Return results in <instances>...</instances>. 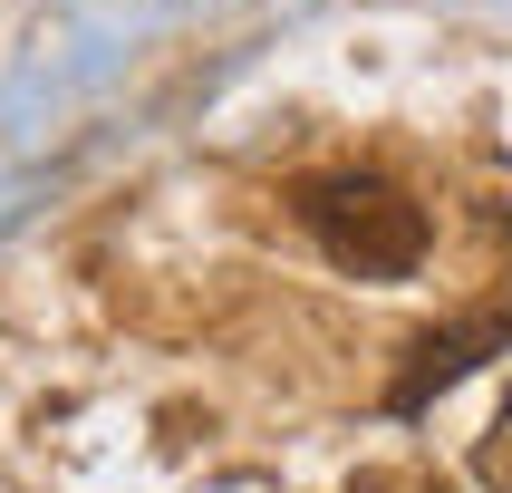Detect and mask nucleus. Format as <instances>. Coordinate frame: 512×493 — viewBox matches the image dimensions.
<instances>
[{
	"label": "nucleus",
	"mask_w": 512,
	"mask_h": 493,
	"mask_svg": "<svg viewBox=\"0 0 512 493\" xmlns=\"http://www.w3.org/2000/svg\"><path fill=\"white\" fill-rule=\"evenodd\" d=\"M474 474H484V493H512V397H503V416L484 426V445H474Z\"/></svg>",
	"instance_id": "7ed1b4c3"
},
{
	"label": "nucleus",
	"mask_w": 512,
	"mask_h": 493,
	"mask_svg": "<svg viewBox=\"0 0 512 493\" xmlns=\"http://www.w3.org/2000/svg\"><path fill=\"white\" fill-rule=\"evenodd\" d=\"M503 348H512V310H464V319H445V329H426V339L406 348L387 406H397V416H426L445 387H464V377L484 368V358H503Z\"/></svg>",
	"instance_id": "f03ea898"
},
{
	"label": "nucleus",
	"mask_w": 512,
	"mask_h": 493,
	"mask_svg": "<svg viewBox=\"0 0 512 493\" xmlns=\"http://www.w3.org/2000/svg\"><path fill=\"white\" fill-rule=\"evenodd\" d=\"M300 223L358 281H406L426 261V203L397 194L387 174H310L300 184Z\"/></svg>",
	"instance_id": "f257e3e1"
}]
</instances>
